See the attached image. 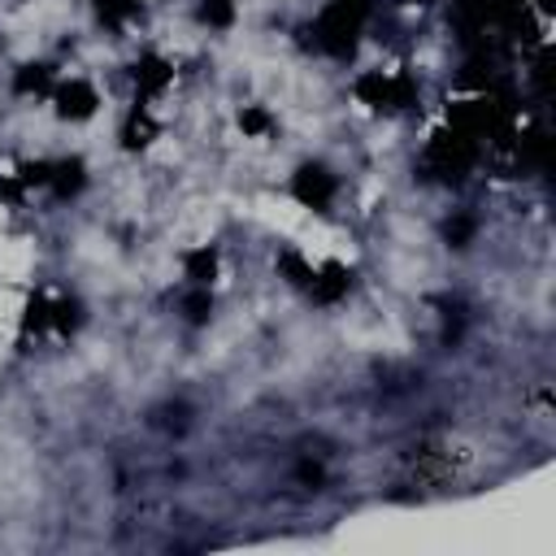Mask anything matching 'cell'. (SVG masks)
<instances>
[{
	"mask_svg": "<svg viewBox=\"0 0 556 556\" xmlns=\"http://www.w3.org/2000/svg\"><path fill=\"white\" fill-rule=\"evenodd\" d=\"M48 117L61 126V130H83V126H96L100 113L109 109V96H104V83L96 74H83V70H65L48 96Z\"/></svg>",
	"mask_w": 556,
	"mask_h": 556,
	"instance_id": "obj_1",
	"label": "cell"
},
{
	"mask_svg": "<svg viewBox=\"0 0 556 556\" xmlns=\"http://www.w3.org/2000/svg\"><path fill=\"white\" fill-rule=\"evenodd\" d=\"M282 195H287L295 208H304L308 217L334 222V204L343 200V174H339L330 161H321V156H304V161L291 165Z\"/></svg>",
	"mask_w": 556,
	"mask_h": 556,
	"instance_id": "obj_2",
	"label": "cell"
},
{
	"mask_svg": "<svg viewBox=\"0 0 556 556\" xmlns=\"http://www.w3.org/2000/svg\"><path fill=\"white\" fill-rule=\"evenodd\" d=\"M174 269L187 287H217L226 278V252L217 239H195L174 248Z\"/></svg>",
	"mask_w": 556,
	"mask_h": 556,
	"instance_id": "obj_3",
	"label": "cell"
},
{
	"mask_svg": "<svg viewBox=\"0 0 556 556\" xmlns=\"http://www.w3.org/2000/svg\"><path fill=\"white\" fill-rule=\"evenodd\" d=\"M230 126H235V135H239L243 143H274L278 130H282V117H278L274 104H265V100H239V104L230 109Z\"/></svg>",
	"mask_w": 556,
	"mask_h": 556,
	"instance_id": "obj_4",
	"label": "cell"
},
{
	"mask_svg": "<svg viewBox=\"0 0 556 556\" xmlns=\"http://www.w3.org/2000/svg\"><path fill=\"white\" fill-rule=\"evenodd\" d=\"M91 187V161L83 152H61L52 156V182H48V195L56 204H74L83 200V191Z\"/></svg>",
	"mask_w": 556,
	"mask_h": 556,
	"instance_id": "obj_5",
	"label": "cell"
},
{
	"mask_svg": "<svg viewBox=\"0 0 556 556\" xmlns=\"http://www.w3.org/2000/svg\"><path fill=\"white\" fill-rule=\"evenodd\" d=\"M83 326H87V304H83V295H74V291H52V334H56L61 343H70V339H78Z\"/></svg>",
	"mask_w": 556,
	"mask_h": 556,
	"instance_id": "obj_6",
	"label": "cell"
},
{
	"mask_svg": "<svg viewBox=\"0 0 556 556\" xmlns=\"http://www.w3.org/2000/svg\"><path fill=\"white\" fill-rule=\"evenodd\" d=\"M213 313H217V287H182V295H178V317H182L191 330L208 326Z\"/></svg>",
	"mask_w": 556,
	"mask_h": 556,
	"instance_id": "obj_7",
	"label": "cell"
}]
</instances>
